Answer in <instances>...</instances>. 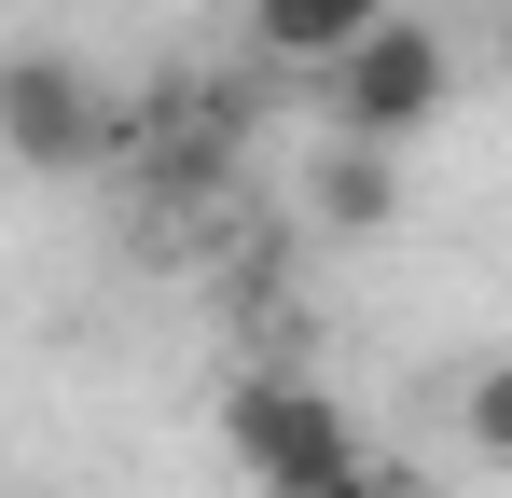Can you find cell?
<instances>
[{
	"mask_svg": "<svg viewBox=\"0 0 512 498\" xmlns=\"http://www.w3.org/2000/svg\"><path fill=\"white\" fill-rule=\"evenodd\" d=\"M443 97H457L443 28H429V14H388L346 70H319V125H333V139H388V153H402V139L443 125Z\"/></svg>",
	"mask_w": 512,
	"mask_h": 498,
	"instance_id": "1",
	"label": "cell"
},
{
	"mask_svg": "<svg viewBox=\"0 0 512 498\" xmlns=\"http://www.w3.org/2000/svg\"><path fill=\"white\" fill-rule=\"evenodd\" d=\"M125 139V111L97 97L84 56H0V166H28V180H70V166H97Z\"/></svg>",
	"mask_w": 512,
	"mask_h": 498,
	"instance_id": "2",
	"label": "cell"
},
{
	"mask_svg": "<svg viewBox=\"0 0 512 498\" xmlns=\"http://www.w3.org/2000/svg\"><path fill=\"white\" fill-rule=\"evenodd\" d=\"M236 457H250L277 498H333L346 471H374V457H360V429H346V402H333V388H305V374L236 388Z\"/></svg>",
	"mask_w": 512,
	"mask_h": 498,
	"instance_id": "3",
	"label": "cell"
},
{
	"mask_svg": "<svg viewBox=\"0 0 512 498\" xmlns=\"http://www.w3.org/2000/svg\"><path fill=\"white\" fill-rule=\"evenodd\" d=\"M388 14H402V0H250L236 28H250L263 70H305V83H319V70H346V56H360Z\"/></svg>",
	"mask_w": 512,
	"mask_h": 498,
	"instance_id": "4",
	"label": "cell"
},
{
	"mask_svg": "<svg viewBox=\"0 0 512 498\" xmlns=\"http://www.w3.org/2000/svg\"><path fill=\"white\" fill-rule=\"evenodd\" d=\"M388 208H402L388 139H319V153H305V222H319V236H388Z\"/></svg>",
	"mask_w": 512,
	"mask_h": 498,
	"instance_id": "5",
	"label": "cell"
},
{
	"mask_svg": "<svg viewBox=\"0 0 512 498\" xmlns=\"http://www.w3.org/2000/svg\"><path fill=\"white\" fill-rule=\"evenodd\" d=\"M457 443H471L485 471H512V346H485V360L457 374Z\"/></svg>",
	"mask_w": 512,
	"mask_h": 498,
	"instance_id": "6",
	"label": "cell"
},
{
	"mask_svg": "<svg viewBox=\"0 0 512 498\" xmlns=\"http://www.w3.org/2000/svg\"><path fill=\"white\" fill-rule=\"evenodd\" d=\"M333 498H416V485H402V471H346Z\"/></svg>",
	"mask_w": 512,
	"mask_h": 498,
	"instance_id": "7",
	"label": "cell"
}]
</instances>
